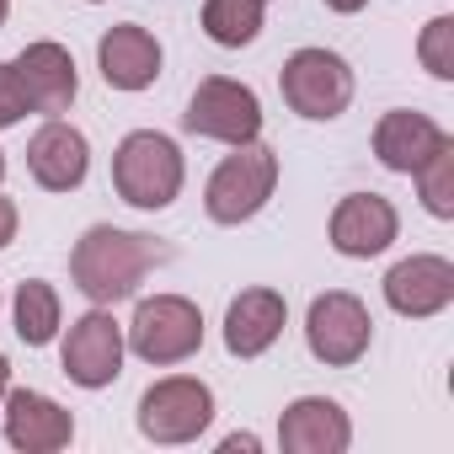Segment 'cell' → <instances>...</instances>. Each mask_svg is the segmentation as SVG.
I'll use <instances>...</instances> for the list:
<instances>
[{"mask_svg": "<svg viewBox=\"0 0 454 454\" xmlns=\"http://www.w3.org/2000/svg\"><path fill=\"white\" fill-rule=\"evenodd\" d=\"M22 113H27L22 81H17V70H12V65H0V129H12V123H22Z\"/></svg>", "mask_w": 454, "mask_h": 454, "instance_id": "obj_23", "label": "cell"}, {"mask_svg": "<svg viewBox=\"0 0 454 454\" xmlns=\"http://www.w3.org/2000/svg\"><path fill=\"white\" fill-rule=\"evenodd\" d=\"M214 422V390L192 374L155 380L139 395V433L150 443H192Z\"/></svg>", "mask_w": 454, "mask_h": 454, "instance_id": "obj_6", "label": "cell"}, {"mask_svg": "<svg viewBox=\"0 0 454 454\" xmlns=\"http://www.w3.org/2000/svg\"><path fill=\"white\" fill-rule=\"evenodd\" d=\"M219 449H224V454H236V449H257V438H252V433H236V438H224Z\"/></svg>", "mask_w": 454, "mask_h": 454, "instance_id": "obj_25", "label": "cell"}, {"mask_svg": "<svg viewBox=\"0 0 454 454\" xmlns=\"http://www.w3.org/2000/svg\"><path fill=\"white\" fill-rule=\"evenodd\" d=\"M411 176H417V192H422L427 214L433 219H454V139H443Z\"/></svg>", "mask_w": 454, "mask_h": 454, "instance_id": "obj_21", "label": "cell"}, {"mask_svg": "<svg viewBox=\"0 0 454 454\" xmlns=\"http://www.w3.org/2000/svg\"><path fill=\"white\" fill-rule=\"evenodd\" d=\"M278 443L289 454H342L353 443V422L326 395H300L278 417Z\"/></svg>", "mask_w": 454, "mask_h": 454, "instance_id": "obj_14", "label": "cell"}, {"mask_svg": "<svg viewBox=\"0 0 454 454\" xmlns=\"http://www.w3.org/2000/svg\"><path fill=\"white\" fill-rule=\"evenodd\" d=\"M449 300H454V262H443V257H406L385 273V305L395 316L427 321Z\"/></svg>", "mask_w": 454, "mask_h": 454, "instance_id": "obj_13", "label": "cell"}, {"mask_svg": "<svg viewBox=\"0 0 454 454\" xmlns=\"http://www.w3.org/2000/svg\"><path fill=\"white\" fill-rule=\"evenodd\" d=\"M401 231V219L390 208V198L380 192H348L332 208V247L342 257H380Z\"/></svg>", "mask_w": 454, "mask_h": 454, "instance_id": "obj_11", "label": "cell"}, {"mask_svg": "<svg viewBox=\"0 0 454 454\" xmlns=\"http://www.w3.org/2000/svg\"><path fill=\"white\" fill-rule=\"evenodd\" d=\"M203 33L219 49H241L262 33V0H203Z\"/></svg>", "mask_w": 454, "mask_h": 454, "instance_id": "obj_19", "label": "cell"}, {"mask_svg": "<svg viewBox=\"0 0 454 454\" xmlns=\"http://www.w3.org/2000/svg\"><path fill=\"white\" fill-rule=\"evenodd\" d=\"M6 385H12V364L0 358V395H6Z\"/></svg>", "mask_w": 454, "mask_h": 454, "instance_id": "obj_27", "label": "cell"}, {"mask_svg": "<svg viewBox=\"0 0 454 454\" xmlns=\"http://www.w3.org/2000/svg\"><path fill=\"white\" fill-rule=\"evenodd\" d=\"M417 54H422V70L438 75V81H454V17H433L417 38Z\"/></svg>", "mask_w": 454, "mask_h": 454, "instance_id": "obj_22", "label": "cell"}, {"mask_svg": "<svg viewBox=\"0 0 454 454\" xmlns=\"http://www.w3.org/2000/svg\"><path fill=\"white\" fill-rule=\"evenodd\" d=\"M449 134L427 118V113H385L380 123H374V155H380V166H390V171H417L438 145H443Z\"/></svg>", "mask_w": 454, "mask_h": 454, "instance_id": "obj_18", "label": "cell"}, {"mask_svg": "<svg viewBox=\"0 0 454 454\" xmlns=\"http://www.w3.org/2000/svg\"><path fill=\"white\" fill-rule=\"evenodd\" d=\"M273 187H278V155L268 145L247 139V145H236V155H224L214 166V176L203 187V208L214 224H241L273 198Z\"/></svg>", "mask_w": 454, "mask_h": 454, "instance_id": "obj_2", "label": "cell"}, {"mask_svg": "<svg viewBox=\"0 0 454 454\" xmlns=\"http://www.w3.org/2000/svg\"><path fill=\"white\" fill-rule=\"evenodd\" d=\"M278 86H284V102L300 118H316V123L342 118L348 102H353V70L332 49H300V54H289Z\"/></svg>", "mask_w": 454, "mask_h": 454, "instance_id": "obj_5", "label": "cell"}, {"mask_svg": "<svg viewBox=\"0 0 454 454\" xmlns=\"http://www.w3.org/2000/svg\"><path fill=\"white\" fill-rule=\"evenodd\" d=\"M129 348H134L145 364H155V369L192 358V353L203 348V316H198V305L182 300V294L139 300V310H134V321H129Z\"/></svg>", "mask_w": 454, "mask_h": 454, "instance_id": "obj_4", "label": "cell"}, {"mask_svg": "<svg viewBox=\"0 0 454 454\" xmlns=\"http://www.w3.org/2000/svg\"><path fill=\"white\" fill-rule=\"evenodd\" d=\"M75 438V417L38 395V390H6V443L27 449V454H54Z\"/></svg>", "mask_w": 454, "mask_h": 454, "instance_id": "obj_15", "label": "cell"}, {"mask_svg": "<svg viewBox=\"0 0 454 454\" xmlns=\"http://www.w3.org/2000/svg\"><path fill=\"white\" fill-rule=\"evenodd\" d=\"M27 171H33V182L49 187V192L81 187L86 171H91V145H86V134L70 129V123H59V118H49V123L27 139Z\"/></svg>", "mask_w": 454, "mask_h": 454, "instance_id": "obj_12", "label": "cell"}, {"mask_svg": "<svg viewBox=\"0 0 454 454\" xmlns=\"http://www.w3.org/2000/svg\"><path fill=\"white\" fill-rule=\"evenodd\" d=\"M65 374L86 390H102L123 374V326L97 305L86 310L81 321H70V337H65Z\"/></svg>", "mask_w": 454, "mask_h": 454, "instance_id": "obj_9", "label": "cell"}, {"mask_svg": "<svg viewBox=\"0 0 454 454\" xmlns=\"http://www.w3.org/2000/svg\"><path fill=\"white\" fill-rule=\"evenodd\" d=\"M97 65H102V81H107L113 91H145V86L160 75V43H155L145 27L123 22V27H107V33H102Z\"/></svg>", "mask_w": 454, "mask_h": 454, "instance_id": "obj_17", "label": "cell"}, {"mask_svg": "<svg viewBox=\"0 0 454 454\" xmlns=\"http://www.w3.org/2000/svg\"><path fill=\"white\" fill-rule=\"evenodd\" d=\"M17 81H22V97H27V113H43V118H59L70 113L81 81H75V59L65 43H27L17 59H12Z\"/></svg>", "mask_w": 454, "mask_h": 454, "instance_id": "obj_10", "label": "cell"}, {"mask_svg": "<svg viewBox=\"0 0 454 454\" xmlns=\"http://www.w3.org/2000/svg\"><path fill=\"white\" fill-rule=\"evenodd\" d=\"M0 176H6V155H0Z\"/></svg>", "mask_w": 454, "mask_h": 454, "instance_id": "obj_29", "label": "cell"}, {"mask_svg": "<svg viewBox=\"0 0 454 454\" xmlns=\"http://www.w3.org/2000/svg\"><path fill=\"white\" fill-rule=\"evenodd\" d=\"M113 187L134 208H166L182 192V150L155 129L129 134L113 155Z\"/></svg>", "mask_w": 454, "mask_h": 454, "instance_id": "obj_3", "label": "cell"}, {"mask_svg": "<svg viewBox=\"0 0 454 454\" xmlns=\"http://www.w3.org/2000/svg\"><path fill=\"white\" fill-rule=\"evenodd\" d=\"M166 262V247H155L150 236L118 231V224H91L70 252V278L91 305H118L139 289V278Z\"/></svg>", "mask_w": 454, "mask_h": 454, "instance_id": "obj_1", "label": "cell"}, {"mask_svg": "<svg viewBox=\"0 0 454 454\" xmlns=\"http://www.w3.org/2000/svg\"><path fill=\"white\" fill-rule=\"evenodd\" d=\"M187 134H203V139H224V145H247L262 134V102L252 86L241 81H224V75H208L198 81L187 113H182Z\"/></svg>", "mask_w": 454, "mask_h": 454, "instance_id": "obj_7", "label": "cell"}, {"mask_svg": "<svg viewBox=\"0 0 454 454\" xmlns=\"http://www.w3.org/2000/svg\"><path fill=\"white\" fill-rule=\"evenodd\" d=\"M369 337H374V321L364 310L358 294L348 289H332V294H316L310 300V316H305V342L321 364L332 369H348L369 353Z\"/></svg>", "mask_w": 454, "mask_h": 454, "instance_id": "obj_8", "label": "cell"}, {"mask_svg": "<svg viewBox=\"0 0 454 454\" xmlns=\"http://www.w3.org/2000/svg\"><path fill=\"white\" fill-rule=\"evenodd\" d=\"M6 17H12V0H0V27H6Z\"/></svg>", "mask_w": 454, "mask_h": 454, "instance_id": "obj_28", "label": "cell"}, {"mask_svg": "<svg viewBox=\"0 0 454 454\" xmlns=\"http://www.w3.org/2000/svg\"><path fill=\"white\" fill-rule=\"evenodd\" d=\"M326 6H332V12H342V17H348V12H358V6H364V0H326Z\"/></svg>", "mask_w": 454, "mask_h": 454, "instance_id": "obj_26", "label": "cell"}, {"mask_svg": "<svg viewBox=\"0 0 454 454\" xmlns=\"http://www.w3.org/2000/svg\"><path fill=\"white\" fill-rule=\"evenodd\" d=\"M284 321H289L284 294L247 289V294L231 300V316H224V348H231L236 358H257V353H268L284 337Z\"/></svg>", "mask_w": 454, "mask_h": 454, "instance_id": "obj_16", "label": "cell"}, {"mask_svg": "<svg viewBox=\"0 0 454 454\" xmlns=\"http://www.w3.org/2000/svg\"><path fill=\"white\" fill-rule=\"evenodd\" d=\"M12 241H17V203L0 198V252H6Z\"/></svg>", "mask_w": 454, "mask_h": 454, "instance_id": "obj_24", "label": "cell"}, {"mask_svg": "<svg viewBox=\"0 0 454 454\" xmlns=\"http://www.w3.org/2000/svg\"><path fill=\"white\" fill-rule=\"evenodd\" d=\"M54 332H59V294H54V284L27 278L17 289V337L27 348H43V342H54Z\"/></svg>", "mask_w": 454, "mask_h": 454, "instance_id": "obj_20", "label": "cell"}]
</instances>
